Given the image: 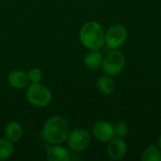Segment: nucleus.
<instances>
[{
	"instance_id": "1",
	"label": "nucleus",
	"mask_w": 161,
	"mask_h": 161,
	"mask_svg": "<svg viewBox=\"0 0 161 161\" xmlns=\"http://www.w3.org/2000/svg\"><path fill=\"white\" fill-rule=\"evenodd\" d=\"M71 131L70 124L66 118L56 115L49 118L42 129V139L50 144H60L64 142Z\"/></svg>"
},
{
	"instance_id": "2",
	"label": "nucleus",
	"mask_w": 161,
	"mask_h": 161,
	"mask_svg": "<svg viewBox=\"0 0 161 161\" xmlns=\"http://www.w3.org/2000/svg\"><path fill=\"white\" fill-rule=\"evenodd\" d=\"M105 31L102 25L95 21L85 23L79 31V40L89 50H100L105 45Z\"/></svg>"
},
{
	"instance_id": "3",
	"label": "nucleus",
	"mask_w": 161,
	"mask_h": 161,
	"mask_svg": "<svg viewBox=\"0 0 161 161\" xmlns=\"http://www.w3.org/2000/svg\"><path fill=\"white\" fill-rule=\"evenodd\" d=\"M28 103L36 108H45L52 101L51 91L41 83H32L26 90Z\"/></svg>"
},
{
	"instance_id": "4",
	"label": "nucleus",
	"mask_w": 161,
	"mask_h": 161,
	"mask_svg": "<svg viewBox=\"0 0 161 161\" xmlns=\"http://www.w3.org/2000/svg\"><path fill=\"white\" fill-rule=\"evenodd\" d=\"M102 69L108 75H117L125 66V57L118 49H111L103 58Z\"/></svg>"
},
{
	"instance_id": "5",
	"label": "nucleus",
	"mask_w": 161,
	"mask_h": 161,
	"mask_svg": "<svg viewBox=\"0 0 161 161\" xmlns=\"http://www.w3.org/2000/svg\"><path fill=\"white\" fill-rule=\"evenodd\" d=\"M127 30L122 25H113L105 33V44L110 49H119L126 42Z\"/></svg>"
},
{
	"instance_id": "6",
	"label": "nucleus",
	"mask_w": 161,
	"mask_h": 161,
	"mask_svg": "<svg viewBox=\"0 0 161 161\" xmlns=\"http://www.w3.org/2000/svg\"><path fill=\"white\" fill-rule=\"evenodd\" d=\"M68 147L74 152H82L86 150L91 143L90 133L82 128H75L70 131L67 138Z\"/></svg>"
},
{
	"instance_id": "7",
	"label": "nucleus",
	"mask_w": 161,
	"mask_h": 161,
	"mask_svg": "<svg viewBox=\"0 0 161 161\" xmlns=\"http://www.w3.org/2000/svg\"><path fill=\"white\" fill-rule=\"evenodd\" d=\"M92 134L95 139L102 142H108L115 138L114 126L107 121H99L92 127Z\"/></svg>"
},
{
	"instance_id": "8",
	"label": "nucleus",
	"mask_w": 161,
	"mask_h": 161,
	"mask_svg": "<svg viewBox=\"0 0 161 161\" xmlns=\"http://www.w3.org/2000/svg\"><path fill=\"white\" fill-rule=\"evenodd\" d=\"M127 152V145L122 138H113L108 142L107 153L112 160H122Z\"/></svg>"
},
{
	"instance_id": "9",
	"label": "nucleus",
	"mask_w": 161,
	"mask_h": 161,
	"mask_svg": "<svg viewBox=\"0 0 161 161\" xmlns=\"http://www.w3.org/2000/svg\"><path fill=\"white\" fill-rule=\"evenodd\" d=\"M46 158L49 161H69L71 156L69 151L58 144H54V146L45 145Z\"/></svg>"
},
{
	"instance_id": "10",
	"label": "nucleus",
	"mask_w": 161,
	"mask_h": 161,
	"mask_svg": "<svg viewBox=\"0 0 161 161\" xmlns=\"http://www.w3.org/2000/svg\"><path fill=\"white\" fill-rule=\"evenodd\" d=\"M8 81L12 88L22 90L28 85L29 78L27 73L22 70H14L8 75Z\"/></svg>"
},
{
	"instance_id": "11",
	"label": "nucleus",
	"mask_w": 161,
	"mask_h": 161,
	"mask_svg": "<svg viewBox=\"0 0 161 161\" xmlns=\"http://www.w3.org/2000/svg\"><path fill=\"white\" fill-rule=\"evenodd\" d=\"M23 127L21 126V125L17 122H9L4 129V134L5 137L9 140L12 142H19L22 137H23Z\"/></svg>"
},
{
	"instance_id": "12",
	"label": "nucleus",
	"mask_w": 161,
	"mask_h": 161,
	"mask_svg": "<svg viewBox=\"0 0 161 161\" xmlns=\"http://www.w3.org/2000/svg\"><path fill=\"white\" fill-rule=\"evenodd\" d=\"M103 55L99 50H91L84 58V65L90 70L98 69L103 62Z\"/></svg>"
},
{
	"instance_id": "13",
	"label": "nucleus",
	"mask_w": 161,
	"mask_h": 161,
	"mask_svg": "<svg viewBox=\"0 0 161 161\" xmlns=\"http://www.w3.org/2000/svg\"><path fill=\"white\" fill-rule=\"evenodd\" d=\"M115 82L109 76L102 75L97 80V88L102 94L109 95L115 91Z\"/></svg>"
},
{
	"instance_id": "14",
	"label": "nucleus",
	"mask_w": 161,
	"mask_h": 161,
	"mask_svg": "<svg viewBox=\"0 0 161 161\" xmlns=\"http://www.w3.org/2000/svg\"><path fill=\"white\" fill-rule=\"evenodd\" d=\"M142 161H161V149L158 145H149L142 155Z\"/></svg>"
},
{
	"instance_id": "15",
	"label": "nucleus",
	"mask_w": 161,
	"mask_h": 161,
	"mask_svg": "<svg viewBox=\"0 0 161 161\" xmlns=\"http://www.w3.org/2000/svg\"><path fill=\"white\" fill-rule=\"evenodd\" d=\"M14 151L13 142L7 138L0 139V160L8 159L11 157Z\"/></svg>"
},
{
	"instance_id": "16",
	"label": "nucleus",
	"mask_w": 161,
	"mask_h": 161,
	"mask_svg": "<svg viewBox=\"0 0 161 161\" xmlns=\"http://www.w3.org/2000/svg\"><path fill=\"white\" fill-rule=\"evenodd\" d=\"M29 81H31L32 83H41V81L42 80L43 77V74L42 72L41 69L39 68H32L29 70V72L27 73Z\"/></svg>"
},
{
	"instance_id": "17",
	"label": "nucleus",
	"mask_w": 161,
	"mask_h": 161,
	"mask_svg": "<svg viewBox=\"0 0 161 161\" xmlns=\"http://www.w3.org/2000/svg\"><path fill=\"white\" fill-rule=\"evenodd\" d=\"M115 136L123 138L128 134V125L125 122H117L114 125Z\"/></svg>"
},
{
	"instance_id": "18",
	"label": "nucleus",
	"mask_w": 161,
	"mask_h": 161,
	"mask_svg": "<svg viewBox=\"0 0 161 161\" xmlns=\"http://www.w3.org/2000/svg\"><path fill=\"white\" fill-rule=\"evenodd\" d=\"M158 147L161 149V135L159 136L158 140Z\"/></svg>"
}]
</instances>
